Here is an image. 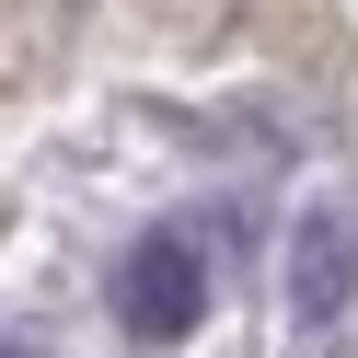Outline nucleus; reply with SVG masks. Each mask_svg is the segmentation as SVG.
Masks as SVG:
<instances>
[{
    "label": "nucleus",
    "mask_w": 358,
    "mask_h": 358,
    "mask_svg": "<svg viewBox=\"0 0 358 358\" xmlns=\"http://www.w3.org/2000/svg\"><path fill=\"white\" fill-rule=\"evenodd\" d=\"M196 312H208V266H196V243H173V231H150L139 255L116 266V324L162 347V335H185Z\"/></svg>",
    "instance_id": "f257e3e1"
},
{
    "label": "nucleus",
    "mask_w": 358,
    "mask_h": 358,
    "mask_svg": "<svg viewBox=\"0 0 358 358\" xmlns=\"http://www.w3.org/2000/svg\"><path fill=\"white\" fill-rule=\"evenodd\" d=\"M347 301H358V220L347 208H301V231H289V324L335 335Z\"/></svg>",
    "instance_id": "f03ea898"
}]
</instances>
